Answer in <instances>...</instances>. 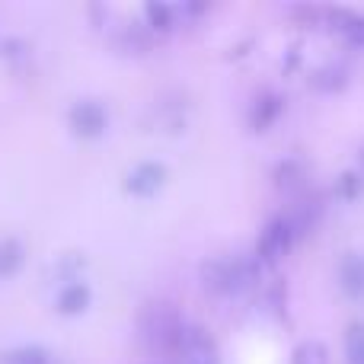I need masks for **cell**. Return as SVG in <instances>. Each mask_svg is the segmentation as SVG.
<instances>
[{"instance_id": "cell-13", "label": "cell", "mask_w": 364, "mask_h": 364, "mask_svg": "<svg viewBox=\"0 0 364 364\" xmlns=\"http://www.w3.org/2000/svg\"><path fill=\"white\" fill-rule=\"evenodd\" d=\"M346 364H364V326L352 323L346 333Z\"/></svg>"}, {"instance_id": "cell-7", "label": "cell", "mask_w": 364, "mask_h": 364, "mask_svg": "<svg viewBox=\"0 0 364 364\" xmlns=\"http://www.w3.org/2000/svg\"><path fill=\"white\" fill-rule=\"evenodd\" d=\"M339 288L348 297H361L364 294V259L358 252H346L339 259Z\"/></svg>"}, {"instance_id": "cell-17", "label": "cell", "mask_w": 364, "mask_h": 364, "mask_svg": "<svg viewBox=\"0 0 364 364\" xmlns=\"http://www.w3.org/2000/svg\"><path fill=\"white\" fill-rule=\"evenodd\" d=\"M339 186H342V195H346V198H355V195L361 192V179H358V173H346Z\"/></svg>"}, {"instance_id": "cell-2", "label": "cell", "mask_w": 364, "mask_h": 364, "mask_svg": "<svg viewBox=\"0 0 364 364\" xmlns=\"http://www.w3.org/2000/svg\"><path fill=\"white\" fill-rule=\"evenodd\" d=\"M182 326H186V323H182L176 310L166 307V304H154V307L144 314V320H141L144 339L151 342L154 348H160V352H176Z\"/></svg>"}, {"instance_id": "cell-9", "label": "cell", "mask_w": 364, "mask_h": 364, "mask_svg": "<svg viewBox=\"0 0 364 364\" xmlns=\"http://www.w3.org/2000/svg\"><path fill=\"white\" fill-rule=\"evenodd\" d=\"M278 115H282V100L272 93L262 96V100H256V106H252V128H256V132H265Z\"/></svg>"}, {"instance_id": "cell-1", "label": "cell", "mask_w": 364, "mask_h": 364, "mask_svg": "<svg viewBox=\"0 0 364 364\" xmlns=\"http://www.w3.org/2000/svg\"><path fill=\"white\" fill-rule=\"evenodd\" d=\"M259 275V262L250 256H227V259H211L201 265V284L211 294H237L246 291Z\"/></svg>"}, {"instance_id": "cell-5", "label": "cell", "mask_w": 364, "mask_h": 364, "mask_svg": "<svg viewBox=\"0 0 364 364\" xmlns=\"http://www.w3.org/2000/svg\"><path fill=\"white\" fill-rule=\"evenodd\" d=\"M70 128H74L80 138H96L106 128V109L96 100H83L70 109Z\"/></svg>"}, {"instance_id": "cell-6", "label": "cell", "mask_w": 364, "mask_h": 364, "mask_svg": "<svg viewBox=\"0 0 364 364\" xmlns=\"http://www.w3.org/2000/svg\"><path fill=\"white\" fill-rule=\"evenodd\" d=\"M166 182V166L164 164H154V160H147V164H138L132 173H128L125 179V188L132 195H154L160 186Z\"/></svg>"}, {"instance_id": "cell-3", "label": "cell", "mask_w": 364, "mask_h": 364, "mask_svg": "<svg viewBox=\"0 0 364 364\" xmlns=\"http://www.w3.org/2000/svg\"><path fill=\"white\" fill-rule=\"evenodd\" d=\"M294 237L297 233H294V227L288 224V218H275L272 224H265L262 237H259V243H256V262L275 265L278 259L291 250Z\"/></svg>"}, {"instance_id": "cell-18", "label": "cell", "mask_w": 364, "mask_h": 364, "mask_svg": "<svg viewBox=\"0 0 364 364\" xmlns=\"http://www.w3.org/2000/svg\"><path fill=\"white\" fill-rule=\"evenodd\" d=\"M361 164H364V151H361Z\"/></svg>"}, {"instance_id": "cell-11", "label": "cell", "mask_w": 364, "mask_h": 364, "mask_svg": "<svg viewBox=\"0 0 364 364\" xmlns=\"http://www.w3.org/2000/svg\"><path fill=\"white\" fill-rule=\"evenodd\" d=\"M19 265H23V243L16 237L0 240V275L10 278Z\"/></svg>"}, {"instance_id": "cell-10", "label": "cell", "mask_w": 364, "mask_h": 364, "mask_svg": "<svg viewBox=\"0 0 364 364\" xmlns=\"http://www.w3.org/2000/svg\"><path fill=\"white\" fill-rule=\"evenodd\" d=\"M333 19L339 23L336 29H339L342 36L348 38V42H352V45H361V48H364V16H358V13L336 10V13H333Z\"/></svg>"}, {"instance_id": "cell-4", "label": "cell", "mask_w": 364, "mask_h": 364, "mask_svg": "<svg viewBox=\"0 0 364 364\" xmlns=\"http://www.w3.org/2000/svg\"><path fill=\"white\" fill-rule=\"evenodd\" d=\"M176 355L182 358V364H220L218 346L201 326H182Z\"/></svg>"}, {"instance_id": "cell-14", "label": "cell", "mask_w": 364, "mask_h": 364, "mask_svg": "<svg viewBox=\"0 0 364 364\" xmlns=\"http://www.w3.org/2000/svg\"><path fill=\"white\" fill-rule=\"evenodd\" d=\"M144 16L147 19H151V26H154V29H173V26H176V6H144Z\"/></svg>"}, {"instance_id": "cell-16", "label": "cell", "mask_w": 364, "mask_h": 364, "mask_svg": "<svg viewBox=\"0 0 364 364\" xmlns=\"http://www.w3.org/2000/svg\"><path fill=\"white\" fill-rule=\"evenodd\" d=\"M278 186H294V182H301V176H304V166L297 164V160H288V164H282L278 166Z\"/></svg>"}, {"instance_id": "cell-8", "label": "cell", "mask_w": 364, "mask_h": 364, "mask_svg": "<svg viewBox=\"0 0 364 364\" xmlns=\"http://www.w3.org/2000/svg\"><path fill=\"white\" fill-rule=\"evenodd\" d=\"M90 307V288L83 282H68L61 291H58V310L61 314H68V316H74V314H83V310Z\"/></svg>"}, {"instance_id": "cell-15", "label": "cell", "mask_w": 364, "mask_h": 364, "mask_svg": "<svg viewBox=\"0 0 364 364\" xmlns=\"http://www.w3.org/2000/svg\"><path fill=\"white\" fill-rule=\"evenodd\" d=\"M310 83H314L316 90H336V87H342V83H346V70H342V68H333V64H329V68H320V70H316V74L310 77Z\"/></svg>"}, {"instance_id": "cell-12", "label": "cell", "mask_w": 364, "mask_h": 364, "mask_svg": "<svg viewBox=\"0 0 364 364\" xmlns=\"http://www.w3.org/2000/svg\"><path fill=\"white\" fill-rule=\"evenodd\" d=\"M291 364H329V348L323 346V342H316V339L301 342Z\"/></svg>"}]
</instances>
